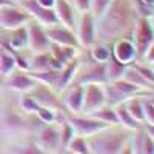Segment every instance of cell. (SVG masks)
Segmentation results:
<instances>
[{
	"mask_svg": "<svg viewBox=\"0 0 154 154\" xmlns=\"http://www.w3.org/2000/svg\"><path fill=\"white\" fill-rule=\"evenodd\" d=\"M146 100L149 102V103H151V105H154V97H152V99H146Z\"/></svg>",
	"mask_w": 154,
	"mask_h": 154,
	"instance_id": "cell-49",
	"label": "cell"
},
{
	"mask_svg": "<svg viewBox=\"0 0 154 154\" xmlns=\"http://www.w3.org/2000/svg\"><path fill=\"white\" fill-rule=\"evenodd\" d=\"M11 5H16V3L11 2V0H0V8H3V6H11Z\"/></svg>",
	"mask_w": 154,
	"mask_h": 154,
	"instance_id": "cell-45",
	"label": "cell"
},
{
	"mask_svg": "<svg viewBox=\"0 0 154 154\" xmlns=\"http://www.w3.org/2000/svg\"><path fill=\"white\" fill-rule=\"evenodd\" d=\"M37 3L43 6V8H49V9H53L54 5H56V0H37Z\"/></svg>",
	"mask_w": 154,
	"mask_h": 154,
	"instance_id": "cell-43",
	"label": "cell"
},
{
	"mask_svg": "<svg viewBox=\"0 0 154 154\" xmlns=\"http://www.w3.org/2000/svg\"><path fill=\"white\" fill-rule=\"evenodd\" d=\"M29 14L25 9L11 5V6H3L0 8V28L8 29V31H16L29 20Z\"/></svg>",
	"mask_w": 154,
	"mask_h": 154,
	"instance_id": "cell-7",
	"label": "cell"
},
{
	"mask_svg": "<svg viewBox=\"0 0 154 154\" xmlns=\"http://www.w3.org/2000/svg\"><path fill=\"white\" fill-rule=\"evenodd\" d=\"M112 0H91V14L94 16L96 20H99L102 16L105 14V11L108 9V6L111 5Z\"/></svg>",
	"mask_w": 154,
	"mask_h": 154,
	"instance_id": "cell-33",
	"label": "cell"
},
{
	"mask_svg": "<svg viewBox=\"0 0 154 154\" xmlns=\"http://www.w3.org/2000/svg\"><path fill=\"white\" fill-rule=\"evenodd\" d=\"M106 105V96H105V89L103 85H97V83H88L83 85V114H91L102 106Z\"/></svg>",
	"mask_w": 154,
	"mask_h": 154,
	"instance_id": "cell-6",
	"label": "cell"
},
{
	"mask_svg": "<svg viewBox=\"0 0 154 154\" xmlns=\"http://www.w3.org/2000/svg\"><path fill=\"white\" fill-rule=\"evenodd\" d=\"M77 40L83 48H91L97 42V20L91 12H82L75 25Z\"/></svg>",
	"mask_w": 154,
	"mask_h": 154,
	"instance_id": "cell-5",
	"label": "cell"
},
{
	"mask_svg": "<svg viewBox=\"0 0 154 154\" xmlns=\"http://www.w3.org/2000/svg\"><path fill=\"white\" fill-rule=\"evenodd\" d=\"M11 48H14L16 51L19 49H23V48H26L28 46V28H19L14 31V35H12V38L9 40L8 43Z\"/></svg>",
	"mask_w": 154,
	"mask_h": 154,
	"instance_id": "cell-29",
	"label": "cell"
},
{
	"mask_svg": "<svg viewBox=\"0 0 154 154\" xmlns=\"http://www.w3.org/2000/svg\"><path fill=\"white\" fill-rule=\"evenodd\" d=\"M59 131H60V146L62 148H68V145L71 143V140L75 137V131H74L72 125L68 120L63 122L62 126L59 128Z\"/></svg>",
	"mask_w": 154,
	"mask_h": 154,
	"instance_id": "cell-31",
	"label": "cell"
},
{
	"mask_svg": "<svg viewBox=\"0 0 154 154\" xmlns=\"http://www.w3.org/2000/svg\"><path fill=\"white\" fill-rule=\"evenodd\" d=\"M103 89L106 96V105H111V106L125 103V102L139 96H148L151 93V91H145V89L139 88L136 85L128 83L123 79L116 80V82H106L103 85Z\"/></svg>",
	"mask_w": 154,
	"mask_h": 154,
	"instance_id": "cell-3",
	"label": "cell"
},
{
	"mask_svg": "<svg viewBox=\"0 0 154 154\" xmlns=\"http://www.w3.org/2000/svg\"><path fill=\"white\" fill-rule=\"evenodd\" d=\"M114 108H116V114H117V120H119V123L125 128V130L134 131V130H137V128L140 126V123H139V122H136V120L131 117V114L128 112V109H126L125 103L116 105Z\"/></svg>",
	"mask_w": 154,
	"mask_h": 154,
	"instance_id": "cell-23",
	"label": "cell"
},
{
	"mask_svg": "<svg viewBox=\"0 0 154 154\" xmlns=\"http://www.w3.org/2000/svg\"><path fill=\"white\" fill-rule=\"evenodd\" d=\"M35 114H37V117L40 119L43 123H46V125L54 123V122H56V119H57L56 111H54V109H49V108H45V106H40Z\"/></svg>",
	"mask_w": 154,
	"mask_h": 154,
	"instance_id": "cell-36",
	"label": "cell"
},
{
	"mask_svg": "<svg viewBox=\"0 0 154 154\" xmlns=\"http://www.w3.org/2000/svg\"><path fill=\"white\" fill-rule=\"evenodd\" d=\"M68 2H71V0H68Z\"/></svg>",
	"mask_w": 154,
	"mask_h": 154,
	"instance_id": "cell-51",
	"label": "cell"
},
{
	"mask_svg": "<svg viewBox=\"0 0 154 154\" xmlns=\"http://www.w3.org/2000/svg\"><path fill=\"white\" fill-rule=\"evenodd\" d=\"M88 116H91L93 119L100 120L103 123H108V125H119L117 114H116V108L111 106V105H105V106H102L100 109H97V111H94L91 114H88Z\"/></svg>",
	"mask_w": 154,
	"mask_h": 154,
	"instance_id": "cell-21",
	"label": "cell"
},
{
	"mask_svg": "<svg viewBox=\"0 0 154 154\" xmlns=\"http://www.w3.org/2000/svg\"><path fill=\"white\" fill-rule=\"evenodd\" d=\"M145 2H148L151 6H154V0H145Z\"/></svg>",
	"mask_w": 154,
	"mask_h": 154,
	"instance_id": "cell-48",
	"label": "cell"
},
{
	"mask_svg": "<svg viewBox=\"0 0 154 154\" xmlns=\"http://www.w3.org/2000/svg\"><path fill=\"white\" fill-rule=\"evenodd\" d=\"M68 149L74 154H91L89 152V146H88V140L86 137H82V136H75L71 143L68 145Z\"/></svg>",
	"mask_w": 154,
	"mask_h": 154,
	"instance_id": "cell-32",
	"label": "cell"
},
{
	"mask_svg": "<svg viewBox=\"0 0 154 154\" xmlns=\"http://www.w3.org/2000/svg\"><path fill=\"white\" fill-rule=\"evenodd\" d=\"M143 102H145V100H142L140 97H134V99H131V100L125 102V106H126L128 112H130V114H131V117H133L136 122H139V123L145 122Z\"/></svg>",
	"mask_w": 154,
	"mask_h": 154,
	"instance_id": "cell-26",
	"label": "cell"
},
{
	"mask_svg": "<svg viewBox=\"0 0 154 154\" xmlns=\"http://www.w3.org/2000/svg\"><path fill=\"white\" fill-rule=\"evenodd\" d=\"M35 85H37V82L29 74H25V72L11 74L6 80V86L9 89H12V91H16V93H22V94L31 93L35 88Z\"/></svg>",
	"mask_w": 154,
	"mask_h": 154,
	"instance_id": "cell-16",
	"label": "cell"
},
{
	"mask_svg": "<svg viewBox=\"0 0 154 154\" xmlns=\"http://www.w3.org/2000/svg\"><path fill=\"white\" fill-rule=\"evenodd\" d=\"M146 63H149V65H151V63H154V42L149 45V48L146 49V53L143 54V57H142Z\"/></svg>",
	"mask_w": 154,
	"mask_h": 154,
	"instance_id": "cell-42",
	"label": "cell"
},
{
	"mask_svg": "<svg viewBox=\"0 0 154 154\" xmlns=\"http://www.w3.org/2000/svg\"><path fill=\"white\" fill-rule=\"evenodd\" d=\"M77 68H79V63L77 60H71L69 63H66L65 68L60 71V79H59V93H62L66 86H69L71 80L75 77L77 74Z\"/></svg>",
	"mask_w": 154,
	"mask_h": 154,
	"instance_id": "cell-22",
	"label": "cell"
},
{
	"mask_svg": "<svg viewBox=\"0 0 154 154\" xmlns=\"http://www.w3.org/2000/svg\"><path fill=\"white\" fill-rule=\"evenodd\" d=\"M22 9H25L31 17H34L35 22L40 23L43 28L54 26L59 23L54 9L40 6L37 3V0H22Z\"/></svg>",
	"mask_w": 154,
	"mask_h": 154,
	"instance_id": "cell-8",
	"label": "cell"
},
{
	"mask_svg": "<svg viewBox=\"0 0 154 154\" xmlns=\"http://www.w3.org/2000/svg\"><path fill=\"white\" fill-rule=\"evenodd\" d=\"M20 108H22L23 111H26V112L35 114V112L38 111V108H40V105H38L37 102L28 94V96H23V97H22V100H20Z\"/></svg>",
	"mask_w": 154,
	"mask_h": 154,
	"instance_id": "cell-37",
	"label": "cell"
},
{
	"mask_svg": "<svg viewBox=\"0 0 154 154\" xmlns=\"http://www.w3.org/2000/svg\"><path fill=\"white\" fill-rule=\"evenodd\" d=\"M133 66L142 74V77L148 82V83H151L152 86H154V71H152V68H149V66H146V65H142V63H133Z\"/></svg>",
	"mask_w": 154,
	"mask_h": 154,
	"instance_id": "cell-38",
	"label": "cell"
},
{
	"mask_svg": "<svg viewBox=\"0 0 154 154\" xmlns=\"http://www.w3.org/2000/svg\"><path fill=\"white\" fill-rule=\"evenodd\" d=\"M133 3H134V9H136V12H137V16L149 20L154 6H151L148 2H145V0H133Z\"/></svg>",
	"mask_w": 154,
	"mask_h": 154,
	"instance_id": "cell-35",
	"label": "cell"
},
{
	"mask_svg": "<svg viewBox=\"0 0 154 154\" xmlns=\"http://www.w3.org/2000/svg\"><path fill=\"white\" fill-rule=\"evenodd\" d=\"M139 19L133 0H112L105 14L97 20V42L109 43L122 37H131Z\"/></svg>",
	"mask_w": 154,
	"mask_h": 154,
	"instance_id": "cell-1",
	"label": "cell"
},
{
	"mask_svg": "<svg viewBox=\"0 0 154 154\" xmlns=\"http://www.w3.org/2000/svg\"><path fill=\"white\" fill-rule=\"evenodd\" d=\"M131 37H133V42H134L136 49H137V57L142 59L143 54L146 53V49L149 48V45L154 42V28L149 23V20L143 19V17H139L136 20Z\"/></svg>",
	"mask_w": 154,
	"mask_h": 154,
	"instance_id": "cell-4",
	"label": "cell"
},
{
	"mask_svg": "<svg viewBox=\"0 0 154 154\" xmlns=\"http://www.w3.org/2000/svg\"><path fill=\"white\" fill-rule=\"evenodd\" d=\"M68 122L72 125L74 131H75V136H82V137L94 136L96 133L105 130V128L112 126V125H108V123H103V122H100V120L93 119L91 116H85V117L71 116V117L68 119Z\"/></svg>",
	"mask_w": 154,
	"mask_h": 154,
	"instance_id": "cell-9",
	"label": "cell"
},
{
	"mask_svg": "<svg viewBox=\"0 0 154 154\" xmlns=\"http://www.w3.org/2000/svg\"><path fill=\"white\" fill-rule=\"evenodd\" d=\"M53 9L62 26H65L71 31H75L77 22L74 16V6L71 5V2H68V0H56V5Z\"/></svg>",
	"mask_w": 154,
	"mask_h": 154,
	"instance_id": "cell-15",
	"label": "cell"
},
{
	"mask_svg": "<svg viewBox=\"0 0 154 154\" xmlns=\"http://www.w3.org/2000/svg\"><path fill=\"white\" fill-rule=\"evenodd\" d=\"M89 53H91L93 62H96V63H106L109 60V57L112 56L111 48L106 43H100V42H96L89 48Z\"/></svg>",
	"mask_w": 154,
	"mask_h": 154,
	"instance_id": "cell-24",
	"label": "cell"
},
{
	"mask_svg": "<svg viewBox=\"0 0 154 154\" xmlns=\"http://www.w3.org/2000/svg\"><path fill=\"white\" fill-rule=\"evenodd\" d=\"M28 46L34 53H46L49 49L51 42L46 34V28H43L40 23H31L28 26Z\"/></svg>",
	"mask_w": 154,
	"mask_h": 154,
	"instance_id": "cell-13",
	"label": "cell"
},
{
	"mask_svg": "<svg viewBox=\"0 0 154 154\" xmlns=\"http://www.w3.org/2000/svg\"><path fill=\"white\" fill-rule=\"evenodd\" d=\"M122 79L126 80L128 83L136 85V86H139V88L145 89V91H151V89H152V85L148 83L143 77H142V74H140L133 65H128V66H126V71H125V74H123Z\"/></svg>",
	"mask_w": 154,
	"mask_h": 154,
	"instance_id": "cell-20",
	"label": "cell"
},
{
	"mask_svg": "<svg viewBox=\"0 0 154 154\" xmlns=\"http://www.w3.org/2000/svg\"><path fill=\"white\" fill-rule=\"evenodd\" d=\"M35 143L43 151H46L48 154L57 151V148L60 146V131H59V128L54 126L53 123L45 125L42 130L38 131Z\"/></svg>",
	"mask_w": 154,
	"mask_h": 154,
	"instance_id": "cell-14",
	"label": "cell"
},
{
	"mask_svg": "<svg viewBox=\"0 0 154 154\" xmlns=\"http://www.w3.org/2000/svg\"><path fill=\"white\" fill-rule=\"evenodd\" d=\"M71 154H74V152H71Z\"/></svg>",
	"mask_w": 154,
	"mask_h": 154,
	"instance_id": "cell-52",
	"label": "cell"
},
{
	"mask_svg": "<svg viewBox=\"0 0 154 154\" xmlns=\"http://www.w3.org/2000/svg\"><path fill=\"white\" fill-rule=\"evenodd\" d=\"M130 130H117L112 125L86 137V140L91 154H120L130 143Z\"/></svg>",
	"mask_w": 154,
	"mask_h": 154,
	"instance_id": "cell-2",
	"label": "cell"
},
{
	"mask_svg": "<svg viewBox=\"0 0 154 154\" xmlns=\"http://www.w3.org/2000/svg\"><path fill=\"white\" fill-rule=\"evenodd\" d=\"M16 66L17 65H16L14 56L8 53V51H0V74L5 77H9Z\"/></svg>",
	"mask_w": 154,
	"mask_h": 154,
	"instance_id": "cell-28",
	"label": "cell"
},
{
	"mask_svg": "<svg viewBox=\"0 0 154 154\" xmlns=\"http://www.w3.org/2000/svg\"><path fill=\"white\" fill-rule=\"evenodd\" d=\"M111 53L120 63H123L126 66L133 65V63L139 59L136 45L133 42V37H122V38H117L116 42H112Z\"/></svg>",
	"mask_w": 154,
	"mask_h": 154,
	"instance_id": "cell-10",
	"label": "cell"
},
{
	"mask_svg": "<svg viewBox=\"0 0 154 154\" xmlns=\"http://www.w3.org/2000/svg\"><path fill=\"white\" fill-rule=\"evenodd\" d=\"M120 154H134V152H133V149H131V146H130V143H128V145L123 148V151H122Z\"/></svg>",
	"mask_w": 154,
	"mask_h": 154,
	"instance_id": "cell-46",
	"label": "cell"
},
{
	"mask_svg": "<svg viewBox=\"0 0 154 154\" xmlns=\"http://www.w3.org/2000/svg\"><path fill=\"white\" fill-rule=\"evenodd\" d=\"M143 130L146 131V134L154 140V125H149V123H145V128H143Z\"/></svg>",
	"mask_w": 154,
	"mask_h": 154,
	"instance_id": "cell-44",
	"label": "cell"
},
{
	"mask_svg": "<svg viewBox=\"0 0 154 154\" xmlns=\"http://www.w3.org/2000/svg\"><path fill=\"white\" fill-rule=\"evenodd\" d=\"M145 130L143 128H137L134 130V134L130 137V146L133 149L134 154H142V149H143V142H145Z\"/></svg>",
	"mask_w": 154,
	"mask_h": 154,
	"instance_id": "cell-30",
	"label": "cell"
},
{
	"mask_svg": "<svg viewBox=\"0 0 154 154\" xmlns=\"http://www.w3.org/2000/svg\"><path fill=\"white\" fill-rule=\"evenodd\" d=\"M143 111H145V122L154 125V105H151L148 100L143 102Z\"/></svg>",
	"mask_w": 154,
	"mask_h": 154,
	"instance_id": "cell-40",
	"label": "cell"
},
{
	"mask_svg": "<svg viewBox=\"0 0 154 154\" xmlns=\"http://www.w3.org/2000/svg\"><path fill=\"white\" fill-rule=\"evenodd\" d=\"M49 60H51V54H48V53H35L34 57L29 62L28 72H43V71L51 69L49 68Z\"/></svg>",
	"mask_w": 154,
	"mask_h": 154,
	"instance_id": "cell-25",
	"label": "cell"
},
{
	"mask_svg": "<svg viewBox=\"0 0 154 154\" xmlns=\"http://www.w3.org/2000/svg\"><path fill=\"white\" fill-rule=\"evenodd\" d=\"M88 83H97V85H105L106 83V75H105V63H96L88 66L80 79L77 80V85H88Z\"/></svg>",
	"mask_w": 154,
	"mask_h": 154,
	"instance_id": "cell-18",
	"label": "cell"
},
{
	"mask_svg": "<svg viewBox=\"0 0 154 154\" xmlns=\"http://www.w3.org/2000/svg\"><path fill=\"white\" fill-rule=\"evenodd\" d=\"M149 23L152 25V28H154V9H152V14H151V17H149Z\"/></svg>",
	"mask_w": 154,
	"mask_h": 154,
	"instance_id": "cell-47",
	"label": "cell"
},
{
	"mask_svg": "<svg viewBox=\"0 0 154 154\" xmlns=\"http://www.w3.org/2000/svg\"><path fill=\"white\" fill-rule=\"evenodd\" d=\"M71 5L74 6V9H77L82 12H88L91 11V0H71Z\"/></svg>",
	"mask_w": 154,
	"mask_h": 154,
	"instance_id": "cell-39",
	"label": "cell"
},
{
	"mask_svg": "<svg viewBox=\"0 0 154 154\" xmlns=\"http://www.w3.org/2000/svg\"><path fill=\"white\" fill-rule=\"evenodd\" d=\"M29 96L37 102L40 106H45V108H49V109H57L60 111L63 108L62 102L57 99V94L54 89H51L49 86L43 85V83H37L35 88L29 93Z\"/></svg>",
	"mask_w": 154,
	"mask_h": 154,
	"instance_id": "cell-11",
	"label": "cell"
},
{
	"mask_svg": "<svg viewBox=\"0 0 154 154\" xmlns=\"http://www.w3.org/2000/svg\"><path fill=\"white\" fill-rule=\"evenodd\" d=\"M11 154H48V152L43 151L35 142H29V143H26V145L16 146L14 149L11 151Z\"/></svg>",
	"mask_w": 154,
	"mask_h": 154,
	"instance_id": "cell-34",
	"label": "cell"
},
{
	"mask_svg": "<svg viewBox=\"0 0 154 154\" xmlns=\"http://www.w3.org/2000/svg\"><path fill=\"white\" fill-rule=\"evenodd\" d=\"M151 68H152V71H154V63H151Z\"/></svg>",
	"mask_w": 154,
	"mask_h": 154,
	"instance_id": "cell-50",
	"label": "cell"
},
{
	"mask_svg": "<svg viewBox=\"0 0 154 154\" xmlns=\"http://www.w3.org/2000/svg\"><path fill=\"white\" fill-rule=\"evenodd\" d=\"M49 48H53V57L59 59L62 63H69L71 60H74L75 57V49L77 48H71V46H60V45H54V43H51Z\"/></svg>",
	"mask_w": 154,
	"mask_h": 154,
	"instance_id": "cell-27",
	"label": "cell"
},
{
	"mask_svg": "<svg viewBox=\"0 0 154 154\" xmlns=\"http://www.w3.org/2000/svg\"><path fill=\"white\" fill-rule=\"evenodd\" d=\"M63 106L72 114L82 112V108H83V86L82 85L75 83L68 89L65 97H63Z\"/></svg>",
	"mask_w": 154,
	"mask_h": 154,
	"instance_id": "cell-17",
	"label": "cell"
},
{
	"mask_svg": "<svg viewBox=\"0 0 154 154\" xmlns=\"http://www.w3.org/2000/svg\"><path fill=\"white\" fill-rule=\"evenodd\" d=\"M146 133V131H145ZM142 154H154V140L145 134V142H143V149H142Z\"/></svg>",
	"mask_w": 154,
	"mask_h": 154,
	"instance_id": "cell-41",
	"label": "cell"
},
{
	"mask_svg": "<svg viewBox=\"0 0 154 154\" xmlns=\"http://www.w3.org/2000/svg\"><path fill=\"white\" fill-rule=\"evenodd\" d=\"M46 34L49 37V42L54 45H60V46H71V48H79L80 43L77 40V35L74 31L62 26L60 23L54 25V26L46 28Z\"/></svg>",
	"mask_w": 154,
	"mask_h": 154,
	"instance_id": "cell-12",
	"label": "cell"
},
{
	"mask_svg": "<svg viewBox=\"0 0 154 154\" xmlns=\"http://www.w3.org/2000/svg\"><path fill=\"white\" fill-rule=\"evenodd\" d=\"M126 71V65L120 63L114 56L109 57V60L105 63V75H106V82H116L120 80L123 74Z\"/></svg>",
	"mask_w": 154,
	"mask_h": 154,
	"instance_id": "cell-19",
	"label": "cell"
}]
</instances>
